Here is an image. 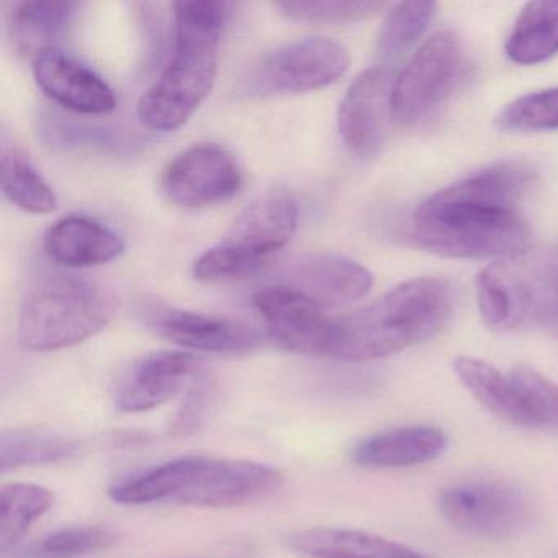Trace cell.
Masks as SVG:
<instances>
[{
	"instance_id": "6da1fadb",
	"label": "cell",
	"mask_w": 558,
	"mask_h": 558,
	"mask_svg": "<svg viewBox=\"0 0 558 558\" xmlns=\"http://www.w3.org/2000/svg\"><path fill=\"white\" fill-rule=\"evenodd\" d=\"M227 2H175V40L161 77L143 94L138 117L156 132L181 129L214 89Z\"/></svg>"
},
{
	"instance_id": "7a4b0ae2",
	"label": "cell",
	"mask_w": 558,
	"mask_h": 558,
	"mask_svg": "<svg viewBox=\"0 0 558 558\" xmlns=\"http://www.w3.org/2000/svg\"><path fill=\"white\" fill-rule=\"evenodd\" d=\"M452 312V290L437 277H416L377 302L335 319L328 357L367 362L398 354L436 335Z\"/></svg>"
},
{
	"instance_id": "3957f363",
	"label": "cell",
	"mask_w": 558,
	"mask_h": 558,
	"mask_svg": "<svg viewBox=\"0 0 558 558\" xmlns=\"http://www.w3.org/2000/svg\"><path fill=\"white\" fill-rule=\"evenodd\" d=\"M413 236L437 256L512 260L529 253L531 228L519 211L459 201L440 191L414 214Z\"/></svg>"
},
{
	"instance_id": "277c9868",
	"label": "cell",
	"mask_w": 558,
	"mask_h": 558,
	"mask_svg": "<svg viewBox=\"0 0 558 558\" xmlns=\"http://www.w3.org/2000/svg\"><path fill=\"white\" fill-rule=\"evenodd\" d=\"M116 293L93 280L60 276L35 287L19 316V342L25 351L53 352L83 344L112 323Z\"/></svg>"
},
{
	"instance_id": "5b68a950",
	"label": "cell",
	"mask_w": 558,
	"mask_h": 558,
	"mask_svg": "<svg viewBox=\"0 0 558 558\" xmlns=\"http://www.w3.org/2000/svg\"><path fill=\"white\" fill-rule=\"evenodd\" d=\"M299 217L295 197L286 189H270L238 215L217 246L195 260V279L220 283L256 272L290 243Z\"/></svg>"
},
{
	"instance_id": "8992f818",
	"label": "cell",
	"mask_w": 558,
	"mask_h": 558,
	"mask_svg": "<svg viewBox=\"0 0 558 558\" xmlns=\"http://www.w3.org/2000/svg\"><path fill=\"white\" fill-rule=\"evenodd\" d=\"M466 58L462 38L442 31L424 41L393 80L391 116L400 125L423 122L462 83Z\"/></svg>"
},
{
	"instance_id": "52a82bcc",
	"label": "cell",
	"mask_w": 558,
	"mask_h": 558,
	"mask_svg": "<svg viewBox=\"0 0 558 558\" xmlns=\"http://www.w3.org/2000/svg\"><path fill=\"white\" fill-rule=\"evenodd\" d=\"M351 66L344 45L329 38H305L276 48L254 66L250 89L259 96L305 94L325 89Z\"/></svg>"
},
{
	"instance_id": "ba28073f",
	"label": "cell",
	"mask_w": 558,
	"mask_h": 558,
	"mask_svg": "<svg viewBox=\"0 0 558 558\" xmlns=\"http://www.w3.org/2000/svg\"><path fill=\"white\" fill-rule=\"evenodd\" d=\"M440 514L452 527L486 538H505L531 522L532 505L518 486L502 480H472L440 495Z\"/></svg>"
},
{
	"instance_id": "9c48e42d",
	"label": "cell",
	"mask_w": 558,
	"mask_h": 558,
	"mask_svg": "<svg viewBox=\"0 0 558 558\" xmlns=\"http://www.w3.org/2000/svg\"><path fill=\"white\" fill-rule=\"evenodd\" d=\"M161 184L166 197L178 207L204 208L234 197L243 185V174L227 148L201 143L169 161Z\"/></svg>"
},
{
	"instance_id": "30bf717a",
	"label": "cell",
	"mask_w": 558,
	"mask_h": 558,
	"mask_svg": "<svg viewBox=\"0 0 558 558\" xmlns=\"http://www.w3.org/2000/svg\"><path fill=\"white\" fill-rule=\"evenodd\" d=\"M254 306L266 322L270 339L296 354L328 355L335 319L305 293L274 283L253 296Z\"/></svg>"
},
{
	"instance_id": "8fae6325",
	"label": "cell",
	"mask_w": 558,
	"mask_h": 558,
	"mask_svg": "<svg viewBox=\"0 0 558 558\" xmlns=\"http://www.w3.org/2000/svg\"><path fill=\"white\" fill-rule=\"evenodd\" d=\"M393 80L384 68H372L355 77L339 104L338 130L345 148L359 158L377 155L387 140Z\"/></svg>"
},
{
	"instance_id": "7c38bea8",
	"label": "cell",
	"mask_w": 558,
	"mask_h": 558,
	"mask_svg": "<svg viewBox=\"0 0 558 558\" xmlns=\"http://www.w3.org/2000/svg\"><path fill=\"white\" fill-rule=\"evenodd\" d=\"M282 485V473L272 466L207 457L187 492L175 502L197 508H234L270 498Z\"/></svg>"
},
{
	"instance_id": "4fadbf2b",
	"label": "cell",
	"mask_w": 558,
	"mask_h": 558,
	"mask_svg": "<svg viewBox=\"0 0 558 558\" xmlns=\"http://www.w3.org/2000/svg\"><path fill=\"white\" fill-rule=\"evenodd\" d=\"M197 375V359L189 352H151L122 372L113 401L123 413H145L178 397Z\"/></svg>"
},
{
	"instance_id": "5bb4252c",
	"label": "cell",
	"mask_w": 558,
	"mask_h": 558,
	"mask_svg": "<svg viewBox=\"0 0 558 558\" xmlns=\"http://www.w3.org/2000/svg\"><path fill=\"white\" fill-rule=\"evenodd\" d=\"M146 322L156 335L189 351L247 354L263 344V336L251 326L187 310L151 308Z\"/></svg>"
},
{
	"instance_id": "9a60e30c",
	"label": "cell",
	"mask_w": 558,
	"mask_h": 558,
	"mask_svg": "<svg viewBox=\"0 0 558 558\" xmlns=\"http://www.w3.org/2000/svg\"><path fill=\"white\" fill-rule=\"evenodd\" d=\"M282 276V286L305 293L323 308L357 302L374 286L362 264L338 254H306L290 263Z\"/></svg>"
},
{
	"instance_id": "2e32d148",
	"label": "cell",
	"mask_w": 558,
	"mask_h": 558,
	"mask_svg": "<svg viewBox=\"0 0 558 558\" xmlns=\"http://www.w3.org/2000/svg\"><path fill=\"white\" fill-rule=\"evenodd\" d=\"M502 266L514 299L515 328L535 326L558 338V253H525Z\"/></svg>"
},
{
	"instance_id": "e0dca14e",
	"label": "cell",
	"mask_w": 558,
	"mask_h": 558,
	"mask_svg": "<svg viewBox=\"0 0 558 558\" xmlns=\"http://www.w3.org/2000/svg\"><path fill=\"white\" fill-rule=\"evenodd\" d=\"M38 87L71 112L107 116L117 107L116 93L89 68L58 50H48L34 60Z\"/></svg>"
},
{
	"instance_id": "ac0fdd59",
	"label": "cell",
	"mask_w": 558,
	"mask_h": 558,
	"mask_svg": "<svg viewBox=\"0 0 558 558\" xmlns=\"http://www.w3.org/2000/svg\"><path fill=\"white\" fill-rule=\"evenodd\" d=\"M123 250L125 243L112 228L86 215L61 218L45 234L48 256L74 269L102 266L117 259Z\"/></svg>"
},
{
	"instance_id": "d6986e66",
	"label": "cell",
	"mask_w": 558,
	"mask_h": 558,
	"mask_svg": "<svg viewBox=\"0 0 558 558\" xmlns=\"http://www.w3.org/2000/svg\"><path fill=\"white\" fill-rule=\"evenodd\" d=\"M447 437L433 426H404L365 437L352 450L359 465L400 469L437 459L446 450Z\"/></svg>"
},
{
	"instance_id": "ffe728a7",
	"label": "cell",
	"mask_w": 558,
	"mask_h": 558,
	"mask_svg": "<svg viewBox=\"0 0 558 558\" xmlns=\"http://www.w3.org/2000/svg\"><path fill=\"white\" fill-rule=\"evenodd\" d=\"M287 545L305 558H426L398 542L351 529H305L290 534Z\"/></svg>"
},
{
	"instance_id": "44dd1931",
	"label": "cell",
	"mask_w": 558,
	"mask_h": 558,
	"mask_svg": "<svg viewBox=\"0 0 558 558\" xmlns=\"http://www.w3.org/2000/svg\"><path fill=\"white\" fill-rule=\"evenodd\" d=\"M453 371L463 387L499 420L514 426L538 427L524 395L511 377H505L488 362L475 357H459Z\"/></svg>"
},
{
	"instance_id": "7402d4cb",
	"label": "cell",
	"mask_w": 558,
	"mask_h": 558,
	"mask_svg": "<svg viewBox=\"0 0 558 558\" xmlns=\"http://www.w3.org/2000/svg\"><path fill=\"white\" fill-rule=\"evenodd\" d=\"M537 182L534 168L524 161H505L482 169L444 189V194L486 207L518 211L519 204Z\"/></svg>"
},
{
	"instance_id": "603a6c76",
	"label": "cell",
	"mask_w": 558,
	"mask_h": 558,
	"mask_svg": "<svg viewBox=\"0 0 558 558\" xmlns=\"http://www.w3.org/2000/svg\"><path fill=\"white\" fill-rule=\"evenodd\" d=\"M80 4L66 0H28L12 9L11 31L15 50L31 58L54 50V41L63 35L76 15Z\"/></svg>"
},
{
	"instance_id": "cb8c5ba5",
	"label": "cell",
	"mask_w": 558,
	"mask_h": 558,
	"mask_svg": "<svg viewBox=\"0 0 558 558\" xmlns=\"http://www.w3.org/2000/svg\"><path fill=\"white\" fill-rule=\"evenodd\" d=\"M207 457H182L155 466L142 475L117 483L110 489V498L119 505H149V502L178 501L197 473L204 466Z\"/></svg>"
},
{
	"instance_id": "d4e9b609",
	"label": "cell",
	"mask_w": 558,
	"mask_h": 558,
	"mask_svg": "<svg viewBox=\"0 0 558 558\" xmlns=\"http://www.w3.org/2000/svg\"><path fill=\"white\" fill-rule=\"evenodd\" d=\"M509 60L522 66L544 63L558 54V2L524 5L506 41Z\"/></svg>"
},
{
	"instance_id": "484cf974",
	"label": "cell",
	"mask_w": 558,
	"mask_h": 558,
	"mask_svg": "<svg viewBox=\"0 0 558 558\" xmlns=\"http://www.w3.org/2000/svg\"><path fill=\"white\" fill-rule=\"evenodd\" d=\"M0 182L5 197L24 211L47 215L57 210L58 198L44 175L19 146L2 145Z\"/></svg>"
},
{
	"instance_id": "4316f807",
	"label": "cell",
	"mask_w": 558,
	"mask_h": 558,
	"mask_svg": "<svg viewBox=\"0 0 558 558\" xmlns=\"http://www.w3.org/2000/svg\"><path fill=\"white\" fill-rule=\"evenodd\" d=\"M54 505L51 489L35 483H11L0 492V544L14 547Z\"/></svg>"
},
{
	"instance_id": "83f0119b",
	"label": "cell",
	"mask_w": 558,
	"mask_h": 558,
	"mask_svg": "<svg viewBox=\"0 0 558 558\" xmlns=\"http://www.w3.org/2000/svg\"><path fill=\"white\" fill-rule=\"evenodd\" d=\"M81 444L58 434L44 430H11L2 436L0 444V463L2 470L19 466L44 465L61 462L76 456Z\"/></svg>"
},
{
	"instance_id": "f1b7e54d",
	"label": "cell",
	"mask_w": 558,
	"mask_h": 558,
	"mask_svg": "<svg viewBox=\"0 0 558 558\" xmlns=\"http://www.w3.org/2000/svg\"><path fill=\"white\" fill-rule=\"evenodd\" d=\"M434 2H403L395 5L381 25L377 38V57L384 63H393L403 57L426 32L436 14Z\"/></svg>"
},
{
	"instance_id": "f546056e",
	"label": "cell",
	"mask_w": 558,
	"mask_h": 558,
	"mask_svg": "<svg viewBox=\"0 0 558 558\" xmlns=\"http://www.w3.org/2000/svg\"><path fill=\"white\" fill-rule=\"evenodd\" d=\"M385 5L375 0H283L274 8L296 24L352 25L374 17Z\"/></svg>"
},
{
	"instance_id": "4dcf8cb0",
	"label": "cell",
	"mask_w": 558,
	"mask_h": 558,
	"mask_svg": "<svg viewBox=\"0 0 558 558\" xmlns=\"http://www.w3.org/2000/svg\"><path fill=\"white\" fill-rule=\"evenodd\" d=\"M501 132H547L558 129V89L519 97L496 117Z\"/></svg>"
},
{
	"instance_id": "1f68e13d",
	"label": "cell",
	"mask_w": 558,
	"mask_h": 558,
	"mask_svg": "<svg viewBox=\"0 0 558 558\" xmlns=\"http://www.w3.org/2000/svg\"><path fill=\"white\" fill-rule=\"evenodd\" d=\"M476 299L480 315L489 329H515L514 299L502 263L492 264L476 276Z\"/></svg>"
},
{
	"instance_id": "d6a6232c",
	"label": "cell",
	"mask_w": 558,
	"mask_h": 558,
	"mask_svg": "<svg viewBox=\"0 0 558 558\" xmlns=\"http://www.w3.org/2000/svg\"><path fill=\"white\" fill-rule=\"evenodd\" d=\"M119 535L106 525H81V527L61 529L48 535L40 544L41 554L50 557L70 558L96 554L113 547Z\"/></svg>"
},
{
	"instance_id": "836d02e7",
	"label": "cell",
	"mask_w": 558,
	"mask_h": 558,
	"mask_svg": "<svg viewBox=\"0 0 558 558\" xmlns=\"http://www.w3.org/2000/svg\"><path fill=\"white\" fill-rule=\"evenodd\" d=\"M509 377L524 395L538 426L558 427V385L529 365H515Z\"/></svg>"
},
{
	"instance_id": "e575fe53",
	"label": "cell",
	"mask_w": 558,
	"mask_h": 558,
	"mask_svg": "<svg viewBox=\"0 0 558 558\" xmlns=\"http://www.w3.org/2000/svg\"><path fill=\"white\" fill-rule=\"evenodd\" d=\"M215 401H217V384L214 378L198 372L197 377L189 385L181 408L169 424V434L172 437H187L194 434L198 427L204 426Z\"/></svg>"
}]
</instances>
